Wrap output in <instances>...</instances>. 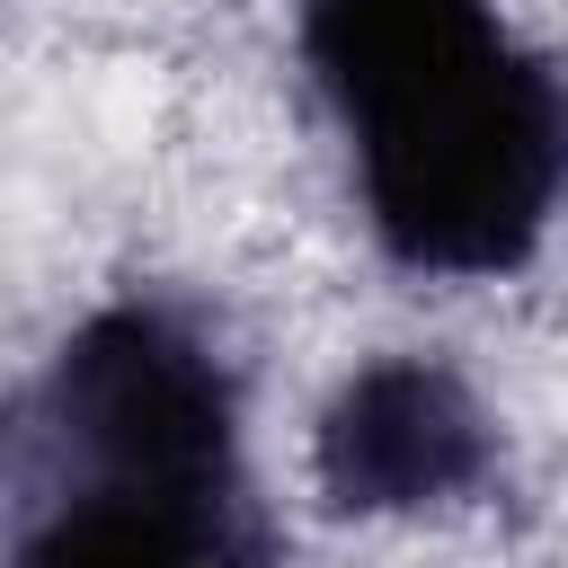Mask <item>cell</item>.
I'll use <instances>...</instances> for the list:
<instances>
[{
	"mask_svg": "<svg viewBox=\"0 0 568 568\" xmlns=\"http://www.w3.org/2000/svg\"><path fill=\"white\" fill-rule=\"evenodd\" d=\"M373 240L417 275H506L568 195V71L497 0H302Z\"/></svg>",
	"mask_w": 568,
	"mask_h": 568,
	"instance_id": "1",
	"label": "cell"
},
{
	"mask_svg": "<svg viewBox=\"0 0 568 568\" xmlns=\"http://www.w3.org/2000/svg\"><path fill=\"white\" fill-rule=\"evenodd\" d=\"M497 470V426L435 355H382L346 373L311 426V479L337 515H426Z\"/></svg>",
	"mask_w": 568,
	"mask_h": 568,
	"instance_id": "3",
	"label": "cell"
},
{
	"mask_svg": "<svg viewBox=\"0 0 568 568\" xmlns=\"http://www.w3.org/2000/svg\"><path fill=\"white\" fill-rule=\"evenodd\" d=\"M9 568H275L240 479V382L169 302L89 311L18 435Z\"/></svg>",
	"mask_w": 568,
	"mask_h": 568,
	"instance_id": "2",
	"label": "cell"
}]
</instances>
